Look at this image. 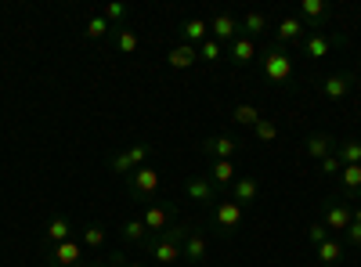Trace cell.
<instances>
[{
  "mask_svg": "<svg viewBox=\"0 0 361 267\" xmlns=\"http://www.w3.org/2000/svg\"><path fill=\"white\" fill-rule=\"evenodd\" d=\"M188 228L192 224H185V221H173L163 235H152L141 249L152 256L159 267H170V263H180L185 260V235H188Z\"/></svg>",
  "mask_w": 361,
  "mask_h": 267,
  "instance_id": "6da1fadb",
  "label": "cell"
},
{
  "mask_svg": "<svg viewBox=\"0 0 361 267\" xmlns=\"http://www.w3.org/2000/svg\"><path fill=\"white\" fill-rule=\"evenodd\" d=\"M257 66H260V76L267 83H279V87H289L293 83V73H296V62H293V54L271 40L264 51H257Z\"/></svg>",
  "mask_w": 361,
  "mask_h": 267,
  "instance_id": "7a4b0ae2",
  "label": "cell"
},
{
  "mask_svg": "<svg viewBox=\"0 0 361 267\" xmlns=\"http://www.w3.org/2000/svg\"><path fill=\"white\" fill-rule=\"evenodd\" d=\"M243 206H238L235 199H228V202H217L214 206V231L221 235V239H231V235L238 231V224H243Z\"/></svg>",
  "mask_w": 361,
  "mask_h": 267,
  "instance_id": "3957f363",
  "label": "cell"
},
{
  "mask_svg": "<svg viewBox=\"0 0 361 267\" xmlns=\"http://www.w3.org/2000/svg\"><path fill=\"white\" fill-rule=\"evenodd\" d=\"M44 256H47V267H87V249L76 239L44 249Z\"/></svg>",
  "mask_w": 361,
  "mask_h": 267,
  "instance_id": "277c9868",
  "label": "cell"
},
{
  "mask_svg": "<svg viewBox=\"0 0 361 267\" xmlns=\"http://www.w3.org/2000/svg\"><path fill=\"white\" fill-rule=\"evenodd\" d=\"M350 221H354V206L350 202H343V199H325V206H322V224L329 228V235L333 231H347L350 228Z\"/></svg>",
  "mask_w": 361,
  "mask_h": 267,
  "instance_id": "5b68a950",
  "label": "cell"
},
{
  "mask_svg": "<svg viewBox=\"0 0 361 267\" xmlns=\"http://www.w3.org/2000/svg\"><path fill=\"white\" fill-rule=\"evenodd\" d=\"M152 156V144H145V141H137V144H130L127 152H116L112 159H109V166H112V173H134V170H141L145 166V159Z\"/></svg>",
  "mask_w": 361,
  "mask_h": 267,
  "instance_id": "8992f818",
  "label": "cell"
},
{
  "mask_svg": "<svg viewBox=\"0 0 361 267\" xmlns=\"http://www.w3.org/2000/svg\"><path fill=\"white\" fill-rule=\"evenodd\" d=\"M329 15H333V4H325V0H300V22H304L307 33H322Z\"/></svg>",
  "mask_w": 361,
  "mask_h": 267,
  "instance_id": "52a82bcc",
  "label": "cell"
},
{
  "mask_svg": "<svg viewBox=\"0 0 361 267\" xmlns=\"http://www.w3.org/2000/svg\"><path fill=\"white\" fill-rule=\"evenodd\" d=\"M141 224L148 228V235H163L173 224V206L170 202H148L141 213Z\"/></svg>",
  "mask_w": 361,
  "mask_h": 267,
  "instance_id": "ba28073f",
  "label": "cell"
},
{
  "mask_svg": "<svg viewBox=\"0 0 361 267\" xmlns=\"http://www.w3.org/2000/svg\"><path fill=\"white\" fill-rule=\"evenodd\" d=\"M185 192H188V199H192V202H202V206H209V202H221V195H224L214 181H209L206 173H192L188 181H185Z\"/></svg>",
  "mask_w": 361,
  "mask_h": 267,
  "instance_id": "9c48e42d",
  "label": "cell"
},
{
  "mask_svg": "<svg viewBox=\"0 0 361 267\" xmlns=\"http://www.w3.org/2000/svg\"><path fill=\"white\" fill-rule=\"evenodd\" d=\"M159 192V173L152 166H141L130 173V195L134 199H152Z\"/></svg>",
  "mask_w": 361,
  "mask_h": 267,
  "instance_id": "30bf717a",
  "label": "cell"
},
{
  "mask_svg": "<svg viewBox=\"0 0 361 267\" xmlns=\"http://www.w3.org/2000/svg\"><path fill=\"white\" fill-rule=\"evenodd\" d=\"M354 91V73H333L322 80V98L325 101H343Z\"/></svg>",
  "mask_w": 361,
  "mask_h": 267,
  "instance_id": "8fae6325",
  "label": "cell"
},
{
  "mask_svg": "<svg viewBox=\"0 0 361 267\" xmlns=\"http://www.w3.org/2000/svg\"><path fill=\"white\" fill-rule=\"evenodd\" d=\"M347 44V37H325V33H307L304 40H300V47H304V54L307 58H325L329 51H333V47H343Z\"/></svg>",
  "mask_w": 361,
  "mask_h": 267,
  "instance_id": "7c38bea8",
  "label": "cell"
},
{
  "mask_svg": "<svg viewBox=\"0 0 361 267\" xmlns=\"http://www.w3.org/2000/svg\"><path fill=\"white\" fill-rule=\"evenodd\" d=\"M199 152H202L209 163L235 159V156H238V141H235V137H206V141L199 144Z\"/></svg>",
  "mask_w": 361,
  "mask_h": 267,
  "instance_id": "4fadbf2b",
  "label": "cell"
},
{
  "mask_svg": "<svg viewBox=\"0 0 361 267\" xmlns=\"http://www.w3.org/2000/svg\"><path fill=\"white\" fill-rule=\"evenodd\" d=\"M209 37L221 40V44H231L235 37H243V25H238V18H235V15L221 11V15L209 18Z\"/></svg>",
  "mask_w": 361,
  "mask_h": 267,
  "instance_id": "5bb4252c",
  "label": "cell"
},
{
  "mask_svg": "<svg viewBox=\"0 0 361 267\" xmlns=\"http://www.w3.org/2000/svg\"><path fill=\"white\" fill-rule=\"evenodd\" d=\"M336 181H340V195L336 199H343V202L354 206L361 199V166H343Z\"/></svg>",
  "mask_w": 361,
  "mask_h": 267,
  "instance_id": "9a60e30c",
  "label": "cell"
},
{
  "mask_svg": "<svg viewBox=\"0 0 361 267\" xmlns=\"http://www.w3.org/2000/svg\"><path fill=\"white\" fill-rule=\"evenodd\" d=\"M228 62L238 66V69L253 66V62H257V44H253L250 37H235V40L228 44Z\"/></svg>",
  "mask_w": 361,
  "mask_h": 267,
  "instance_id": "2e32d148",
  "label": "cell"
},
{
  "mask_svg": "<svg viewBox=\"0 0 361 267\" xmlns=\"http://www.w3.org/2000/svg\"><path fill=\"white\" fill-rule=\"evenodd\" d=\"M206 253H209L206 235L192 224V228H188V235H185V263H202V260H206Z\"/></svg>",
  "mask_w": 361,
  "mask_h": 267,
  "instance_id": "e0dca14e",
  "label": "cell"
},
{
  "mask_svg": "<svg viewBox=\"0 0 361 267\" xmlns=\"http://www.w3.org/2000/svg\"><path fill=\"white\" fill-rule=\"evenodd\" d=\"M228 192H231V199L246 210V206H253L257 195H260V181H257V177H235V185H231Z\"/></svg>",
  "mask_w": 361,
  "mask_h": 267,
  "instance_id": "ac0fdd59",
  "label": "cell"
},
{
  "mask_svg": "<svg viewBox=\"0 0 361 267\" xmlns=\"http://www.w3.org/2000/svg\"><path fill=\"white\" fill-rule=\"evenodd\" d=\"M307 37V29H304V22H300L296 15H286L282 22H279V29H275V44H300Z\"/></svg>",
  "mask_w": 361,
  "mask_h": 267,
  "instance_id": "d6986e66",
  "label": "cell"
},
{
  "mask_svg": "<svg viewBox=\"0 0 361 267\" xmlns=\"http://www.w3.org/2000/svg\"><path fill=\"white\" fill-rule=\"evenodd\" d=\"M304 152H307L311 159L325 163L329 156H336V137H329V134H311V137L304 141Z\"/></svg>",
  "mask_w": 361,
  "mask_h": 267,
  "instance_id": "ffe728a7",
  "label": "cell"
},
{
  "mask_svg": "<svg viewBox=\"0 0 361 267\" xmlns=\"http://www.w3.org/2000/svg\"><path fill=\"white\" fill-rule=\"evenodd\" d=\"M195 62H199V47L177 44V47H170V51H166V66H170V69H177V73H180V69H192Z\"/></svg>",
  "mask_w": 361,
  "mask_h": 267,
  "instance_id": "44dd1931",
  "label": "cell"
},
{
  "mask_svg": "<svg viewBox=\"0 0 361 267\" xmlns=\"http://www.w3.org/2000/svg\"><path fill=\"white\" fill-rule=\"evenodd\" d=\"M209 181H214L221 192H228L235 185V159H217V163H209Z\"/></svg>",
  "mask_w": 361,
  "mask_h": 267,
  "instance_id": "7402d4cb",
  "label": "cell"
},
{
  "mask_svg": "<svg viewBox=\"0 0 361 267\" xmlns=\"http://www.w3.org/2000/svg\"><path fill=\"white\" fill-rule=\"evenodd\" d=\"M44 239H47L44 249L69 242V239H73V224H69V217H51V224H47V231H44Z\"/></svg>",
  "mask_w": 361,
  "mask_h": 267,
  "instance_id": "603a6c76",
  "label": "cell"
},
{
  "mask_svg": "<svg viewBox=\"0 0 361 267\" xmlns=\"http://www.w3.org/2000/svg\"><path fill=\"white\" fill-rule=\"evenodd\" d=\"M206 37H209V22H202V18H188V22H180V44L199 47Z\"/></svg>",
  "mask_w": 361,
  "mask_h": 267,
  "instance_id": "cb8c5ba5",
  "label": "cell"
},
{
  "mask_svg": "<svg viewBox=\"0 0 361 267\" xmlns=\"http://www.w3.org/2000/svg\"><path fill=\"white\" fill-rule=\"evenodd\" d=\"M109 40H112V47H116L119 54H134V51L141 47L137 33H134V29H127V25H112V33H109Z\"/></svg>",
  "mask_w": 361,
  "mask_h": 267,
  "instance_id": "d4e9b609",
  "label": "cell"
},
{
  "mask_svg": "<svg viewBox=\"0 0 361 267\" xmlns=\"http://www.w3.org/2000/svg\"><path fill=\"white\" fill-rule=\"evenodd\" d=\"M243 37H250V40H257V37H264L267 29H271V22H267V15L264 11H250V15H243Z\"/></svg>",
  "mask_w": 361,
  "mask_h": 267,
  "instance_id": "484cf974",
  "label": "cell"
},
{
  "mask_svg": "<svg viewBox=\"0 0 361 267\" xmlns=\"http://www.w3.org/2000/svg\"><path fill=\"white\" fill-rule=\"evenodd\" d=\"M314 249H318V260H322L325 267H336V263L343 260V249H347V246H343L340 239H333V235H329V239H325L322 246H314Z\"/></svg>",
  "mask_w": 361,
  "mask_h": 267,
  "instance_id": "4316f807",
  "label": "cell"
},
{
  "mask_svg": "<svg viewBox=\"0 0 361 267\" xmlns=\"http://www.w3.org/2000/svg\"><path fill=\"white\" fill-rule=\"evenodd\" d=\"M336 159L343 166H361V141H336Z\"/></svg>",
  "mask_w": 361,
  "mask_h": 267,
  "instance_id": "83f0119b",
  "label": "cell"
},
{
  "mask_svg": "<svg viewBox=\"0 0 361 267\" xmlns=\"http://www.w3.org/2000/svg\"><path fill=\"white\" fill-rule=\"evenodd\" d=\"M231 120H235L238 127H250V130H253V127H257V123L264 120V112H260L257 105H235V112H231Z\"/></svg>",
  "mask_w": 361,
  "mask_h": 267,
  "instance_id": "f1b7e54d",
  "label": "cell"
},
{
  "mask_svg": "<svg viewBox=\"0 0 361 267\" xmlns=\"http://www.w3.org/2000/svg\"><path fill=\"white\" fill-rule=\"evenodd\" d=\"M224 58V44L221 40H214V37H206L202 44H199V62H206V66H214V62H221Z\"/></svg>",
  "mask_w": 361,
  "mask_h": 267,
  "instance_id": "f546056e",
  "label": "cell"
},
{
  "mask_svg": "<svg viewBox=\"0 0 361 267\" xmlns=\"http://www.w3.org/2000/svg\"><path fill=\"white\" fill-rule=\"evenodd\" d=\"M80 246H83V249L105 246V228H102V224H87V228L80 231Z\"/></svg>",
  "mask_w": 361,
  "mask_h": 267,
  "instance_id": "4dcf8cb0",
  "label": "cell"
},
{
  "mask_svg": "<svg viewBox=\"0 0 361 267\" xmlns=\"http://www.w3.org/2000/svg\"><path fill=\"white\" fill-rule=\"evenodd\" d=\"M148 239H152V235H148V228L141 224V217H137V221H127V224H123V242H134V246H145Z\"/></svg>",
  "mask_w": 361,
  "mask_h": 267,
  "instance_id": "1f68e13d",
  "label": "cell"
},
{
  "mask_svg": "<svg viewBox=\"0 0 361 267\" xmlns=\"http://www.w3.org/2000/svg\"><path fill=\"white\" fill-rule=\"evenodd\" d=\"M279 134H282V130H279V123H275V120H260V123L253 127V137H257L260 144H275V141H279Z\"/></svg>",
  "mask_w": 361,
  "mask_h": 267,
  "instance_id": "d6a6232c",
  "label": "cell"
},
{
  "mask_svg": "<svg viewBox=\"0 0 361 267\" xmlns=\"http://www.w3.org/2000/svg\"><path fill=\"white\" fill-rule=\"evenodd\" d=\"M109 33H112L109 18H105V15H90V22H87V40H105Z\"/></svg>",
  "mask_w": 361,
  "mask_h": 267,
  "instance_id": "836d02e7",
  "label": "cell"
},
{
  "mask_svg": "<svg viewBox=\"0 0 361 267\" xmlns=\"http://www.w3.org/2000/svg\"><path fill=\"white\" fill-rule=\"evenodd\" d=\"M102 15L109 18V25H123L130 11H127V4H105V8H102Z\"/></svg>",
  "mask_w": 361,
  "mask_h": 267,
  "instance_id": "e575fe53",
  "label": "cell"
},
{
  "mask_svg": "<svg viewBox=\"0 0 361 267\" xmlns=\"http://www.w3.org/2000/svg\"><path fill=\"white\" fill-rule=\"evenodd\" d=\"M307 239H311L314 246H322V242L329 239V228H325L322 221H318V224H311V228H307Z\"/></svg>",
  "mask_w": 361,
  "mask_h": 267,
  "instance_id": "d590c367",
  "label": "cell"
},
{
  "mask_svg": "<svg viewBox=\"0 0 361 267\" xmlns=\"http://www.w3.org/2000/svg\"><path fill=\"white\" fill-rule=\"evenodd\" d=\"M343 242H347V246H354V249H361V224H354V221H350V228L343 231Z\"/></svg>",
  "mask_w": 361,
  "mask_h": 267,
  "instance_id": "8d00e7d4",
  "label": "cell"
},
{
  "mask_svg": "<svg viewBox=\"0 0 361 267\" xmlns=\"http://www.w3.org/2000/svg\"><path fill=\"white\" fill-rule=\"evenodd\" d=\"M340 170H343V163H340L336 156H329V159L322 163V173H325V177H340Z\"/></svg>",
  "mask_w": 361,
  "mask_h": 267,
  "instance_id": "74e56055",
  "label": "cell"
},
{
  "mask_svg": "<svg viewBox=\"0 0 361 267\" xmlns=\"http://www.w3.org/2000/svg\"><path fill=\"white\" fill-rule=\"evenodd\" d=\"M109 260H112V267H148V263H141V260H127L123 253H109Z\"/></svg>",
  "mask_w": 361,
  "mask_h": 267,
  "instance_id": "f35d334b",
  "label": "cell"
},
{
  "mask_svg": "<svg viewBox=\"0 0 361 267\" xmlns=\"http://www.w3.org/2000/svg\"><path fill=\"white\" fill-rule=\"evenodd\" d=\"M87 267H112V260L105 256V260H87Z\"/></svg>",
  "mask_w": 361,
  "mask_h": 267,
  "instance_id": "ab89813d",
  "label": "cell"
},
{
  "mask_svg": "<svg viewBox=\"0 0 361 267\" xmlns=\"http://www.w3.org/2000/svg\"><path fill=\"white\" fill-rule=\"evenodd\" d=\"M354 224H361V206H354Z\"/></svg>",
  "mask_w": 361,
  "mask_h": 267,
  "instance_id": "60d3db41",
  "label": "cell"
},
{
  "mask_svg": "<svg viewBox=\"0 0 361 267\" xmlns=\"http://www.w3.org/2000/svg\"><path fill=\"white\" fill-rule=\"evenodd\" d=\"M354 87H357V91H361V76H354Z\"/></svg>",
  "mask_w": 361,
  "mask_h": 267,
  "instance_id": "b9f144b4",
  "label": "cell"
},
{
  "mask_svg": "<svg viewBox=\"0 0 361 267\" xmlns=\"http://www.w3.org/2000/svg\"><path fill=\"white\" fill-rule=\"evenodd\" d=\"M357 58H361V54H357Z\"/></svg>",
  "mask_w": 361,
  "mask_h": 267,
  "instance_id": "7bdbcfd3",
  "label": "cell"
}]
</instances>
